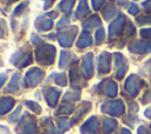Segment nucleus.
<instances>
[{
	"mask_svg": "<svg viewBox=\"0 0 151 134\" xmlns=\"http://www.w3.org/2000/svg\"><path fill=\"white\" fill-rule=\"evenodd\" d=\"M20 112H21V107L19 106L11 115H9V121H12V122H14V121H19V114H20Z\"/></svg>",
	"mask_w": 151,
	"mask_h": 134,
	"instance_id": "2f4dec72",
	"label": "nucleus"
},
{
	"mask_svg": "<svg viewBox=\"0 0 151 134\" xmlns=\"http://www.w3.org/2000/svg\"><path fill=\"white\" fill-rule=\"evenodd\" d=\"M70 79H71V83L76 87L80 86V78H79V74H78V69H77V66H72L71 69H70Z\"/></svg>",
	"mask_w": 151,
	"mask_h": 134,
	"instance_id": "b1692460",
	"label": "nucleus"
},
{
	"mask_svg": "<svg viewBox=\"0 0 151 134\" xmlns=\"http://www.w3.org/2000/svg\"><path fill=\"white\" fill-rule=\"evenodd\" d=\"M68 25V19L67 18H63L58 24H57V29H61L63 27H66Z\"/></svg>",
	"mask_w": 151,
	"mask_h": 134,
	"instance_id": "72a5a7b5",
	"label": "nucleus"
},
{
	"mask_svg": "<svg viewBox=\"0 0 151 134\" xmlns=\"http://www.w3.org/2000/svg\"><path fill=\"white\" fill-rule=\"evenodd\" d=\"M11 62L17 67L22 68V67H26L27 65H29L32 62V55L29 52H26L24 49H19L18 52H15L12 55Z\"/></svg>",
	"mask_w": 151,
	"mask_h": 134,
	"instance_id": "39448f33",
	"label": "nucleus"
},
{
	"mask_svg": "<svg viewBox=\"0 0 151 134\" xmlns=\"http://www.w3.org/2000/svg\"><path fill=\"white\" fill-rule=\"evenodd\" d=\"M55 58V47L48 43H40L35 49V59L40 65L50 66Z\"/></svg>",
	"mask_w": 151,
	"mask_h": 134,
	"instance_id": "f257e3e1",
	"label": "nucleus"
},
{
	"mask_svg": "<svg viewBox=\"0 0 151 134\" xmlns=\"http://www.w3.org/2000/svg\"><path fill=\"white\" fill-rule=\"evenodd\" d=\"M35 27H37L38 31H44V32L50 31L53 27V21L47 15L46 16H39L35 20Z\"/></svg>",
	"mask_w": 151,
	"mask_h": 134,
	"instance_id": "9d476101",
	"label": "nucleus"
},
{
	"mask_svg": "<svg viewBox=\"0 0 151 134\" xmlns=\"http://www.w3.org/2000/svg\"><path fill=\"white\" fill-rule=\"evenodd\" d=\"M54 81L57 85L59 86H66L67 83V79H66V74L65 73H57L54 75Z\"/></svg>",
	"mask_w": 151,
	"mask_h": 134,
	"instance_id": "cd10ccee",
	"label": "nucleus"
},
{
	"mask_svg": "<svg viewBox=\"0 0 151 134\" xmlns=\"http://www.w3.org/2000/svg\"><path fill=\"white\" fill-rule=\"evenodd\" d=\"M44 78V71L38 67H32L27 71L25 75V86L26 87H34L37 86Z\"/></svg>",
	"mask_w": 151,
	"mask_h": 134,
	"instance_id": "20e7f679",
	"label": "nucleus"
},
{
	"mask_svg": "<svg viewBox=\"0 0 151 134\" xmlns=\"http://www.w3.org/2000/svg\"><path fill=\"white\" fill-rule=\"evenodd\" d=\"M104 36H105L104 29H103V28H99V29L97 31V33H96V41H97V43H100V42L104 40Z\"/></svg>",
	"mask_w": 151,
	"mask_h": 134,
	"instance_id": "473e14b6",
	"label": "nucleus"
},
{
	"mask_svg": "<svg viewBox=\"0 0 151 134\" xmlns=\"http://www.w3.org/2000/svg\"><path fill=\"white\" fill-rule=\"evenodd\" d=\"M120 134H130V132H129L127 129H122V132H120Z\"/></svg>",
	"mask_w": 151,
	"mask_h": 134,
	"instance_id": "ea45409f",
	"label": "nucleus"
},
{
	"mask_svg": "<svg viewBox=\"0 0 151 134\" xmlns=\"http://www.w3.org/2000/svg\"><path fill=\"white\" fill-rule=\"evenodd\" d=\"M98 26H100V20H99V18L97 15L91 16L90 19H87L84 22V28L85 29H92V28L98 27Z\"/></svg>",
	"mask_w": 151,
	"mask_h": 134,
	"instance_id": "5701e85b",
	"label": "nucleus"
},
{
	"mask_svg": "<svg viewBox=\"0 0 151 134\" xmlns=\"http://www.w3.org/2000/svg\"><path fill=\"white\" fill-rule=\"evenodd\" d=\"M7 35V24L4 19H0V39H4Z\"/></svg>",
	"mask_w": 151,
	"mask_h": 134,
	"instance_id": "7c9ffc66",
	"label": "nucleus"
},
{
	"mask_svg": "<svg viewBox=\"0 0 151 134\" xmlns=\"http://www.w3.org/2000/svg\"><path fill=\"white\" fill-rule=\"evenodd\" d=\"M80 99V92L79 91H68L64 95L65 101H77Z\"/></svg>",
	"mask_w": 151,
	"mask_h": 134,
	"instance_id": "a878e982",
	"label": "nucleus"
},
{
	"mask_svg": "<svg viewBox=\"0 0 151 134\" xmlns=\"http://www.w3.org/2000/svg\"><path fill=\"white\" fill-rule=\"evenodd\" d=\"M60 94H61L60 89H58L55 87H47L45 89V99H46L47 105L50 107H55Z\"/></svg>",
	"mask_w": 151,
	"mask_h": 134,
	"instance_id": "1a4fd4ad",
	"label": "nucleus"
},
{
	"mask_svg": "<svg viewBox=\"0 0 151 134\" xmlns=\"http://www.w3.org/2000/svg\"><path fill=\"white\" fill-rule=\"evenodd\" d=\"M103 4H104V0H92V6H93V8H94L96 11L99 9Z\"/></svg>",
	"mask_w": 151,
	"mask_h": 134,
	"instance_id": "f704fd0d",
	"label": "nucleus"
},
{
	"mask_svg": "<svg viewBox=\"0 0 151 134\" xmlns=\"http://www.w3.org/2000/svg\"><path fill=\"white\" fill-rule=\"evenodd\" d=\"M13 1H17V0H8V2H9V4H12Z\"/></svg>",
	"mask_w": 151,
	"mask_h": 134,
	"instance_id": "a19ab883",
	"label": "nucleus"
},
{
	"mask_svg": "<svg viewBox=\"0 0 151 134\" xmlns=\"http://www.w3.org/2000/svg\"><path fill=\"white\" fill-rule=\"evenodd\" d=\"M80 132L83 134H99V122L96 116H91L88 120H86L81 127Z\"/></svg>",
	"mask_w": 151,
	"mask_h": 134,
	"instance_id": "423d86ee",
	"label": "nucleus"
},
{
	"mask_svg": "<svg viewBox=\"0 0 151 134\" xmlns=\"http://www.w3.org/2000/svg\"><path fill=\"white\" fill-rule=\"evenodd\" d=\"M101 87H103V93L106 94L107 96L113 98L117 93V86L113 81H110V80L104 81V82H101Z\"/></svg>",
	"mask_w": 151,
	"mask_h": 134,
	"instance_id": "ddd939ff",
	"label": "nucleus"
},
{
	"mask_svg": "<svg viewBox=\"0 0 151 134\" xmlns=\"http://www.w3.org/2000/svg\"><path fill=\"white\" fill-rule=\"evenodd\" d=\"M1 65H2V61H1V59H0V66H1Z\"/></svg>",
	"mask_w": 151,
	"mask_h": 134,
	"instance_id": "79ce46f5",
	"label": "nucleus"
},
{
	"mask_svg": "<svg viewBox=\"0 0 151 134\" xmlns=\"http://www.w3.org/2000/svg\"><path fill=\"white\" fill-rule=\"evenodd\" d=\"M101 109L103 112L109 113L111 115H120L124 112V106L122 101H111V102L104 103Z\"/></svg>",
	"mask_w": 151,
	"mask_h": 134,
	"instance_id": "0eeeda50",
	"label": "nucleus"
},
{
	"mask_svg": "<svg viewBox=\"0 0 151 134\" xmlns=\"http://www.w3.org/2000/svg\"><path fill=\"white\" fill-rule=\"evenodd\" d=\"M14 103H15V101L13 98H9V96L1 98V100H0V116L8 113L13 108Z\"/></svg>",
	"mask_w": 151,
	"mask_h": 134,
	"instance_id": "9b49d317",
	"label": "nucleus"
},
{
	"mask_svg": "<svg viewBox=\"0 0 151 134\" xmlns=\"http://www.w3.org/2000/svg\"><path fill=\"white\" fill-rule=\"evenodd\" d=\"M98 71L100 73H107L110 71V54L103 53L100 55L98 62Z\"/></svg>",
	"mask_w": 151,
	"mask_h": 134,
	"instance_id": "f8f14e48",
	"label": "nucleus"
},
{
	"mask_svg": "<svg viewBox=\"0 0 151 134\" xmlns=\"http://www.w3.org/2000/svg\"><path fill=\"white\" fill-rule=\"evenodd\" d=\"M28 6V2L27 1H24V2H21V4H19L17 7H15V9H14V12H13V16H18V15H21V13L26 9V7Z\"/></svg>",
	"mask_w": 151,
	"mask_h": 134,
	"instance_id": "c85d7f7f",
	"label": "nucleus"
},
{
	"mask_svg": "<svg viewBox=\"0 0 151 134\" xmlns=\"http://www.w3.org/2000/svg\"><path fill=\"white\" fill-rule=\"evenodd\" d=\"M123 22H124V16H119L117 20L113 21V24L111 25L110 27V34L111 35H116L118 34V32L122 29V26H123Z\"/></svg>",
	"mask_w": 151,
	"mask_h": 134,
	"instance_id": "412c9836",
	"label": "nucleus"
},
{
	"mask_svg": "<svg viewBox=\"0 0 151 134\" xmlns=\"http://www.w3.org/2000/svg\"><path fill=\"white\" fill-rule=\"evenodd\" d=\"M91 43H92V38H91L90 33L84 31V32L80 34V36H79V39H78V41H77V47H78V48H84V47L90 46Z\"/></svg>",
	"mask_w": 151,
	"mask_h": 134,
	"instance_id": "4468645a",
	"label": "nucleus"
},
{
	"mask_svg": "<svg viewBox=\"0 0 151 134\" xmlns=\"http://www.w3.org/2000/svg\"><path fill=\"white\" fill-rule=\"evenodd\" d=\"M72 122L68 121L66 118H59L58 119V127H57V134H63L71 127Z\"/></svg>",
	"mask_w": 151,
	"mask_h": 134,
	"instance_id": "a211bd4d",
	"label": "nucleus"
},
{
	"mask_svg": "<svg viewBox=\"0 0 151 134\" xmlns=\"http://www.w3.org/2000/svg\"><path fill=\"white\" fill-rule=\"evenodd\" d=\"M116 127H117V121H116V120L110 119V118H107V119L104 120V123H103V130H104L105 134H109V133L113 132Z\"/></svg>",
	"mask_w": 151,
	"mask_h": 134,
	"instance_id": "aec40b11",
	"label": "nucleus"
},
{
	"mask_svg": "<svg viewBox=\"0 0 151 134\" xmlns=\"http://www.w3.org/2000/svg\"><path fill=\"white\" fill-rule=\"evenodd\" d=\"M90 107H91V103H90V102H83V103L78 107V109H77L78 112H76V115H74V118H73V122L77 121L78 119H80V118L90 109Z\"/></svg>",
	"mask_w": 151,
	"mask_h": 134,
	"instance_id": "4be33fe9",
	"label": "nucleus"
},
{
	"mask_svg": "<svg viewBox=\"0 0 151 134\" xmlns=\"http://www.w3.org/2000/svg\"><path fill=\"white\" fill-rule=\"evenodd\" d=\"M48 18H51V19H53V18H57L58 16V13L55 12V11H53V12H48L47 14H46Z\"/></svg>",
	"mask_w": 151,
	"mask_h": 134,
	"instance_id": "58836bf2",
	"label": "nucleus"
},
{
	"mask_svg": "<svg viewBox=\"0 0 151 134\" xmlns=\"http://www.w3.org/2000/svg\"><path fill=\"white\" fill-rule=\"evenodd\" d=\"M129 12H130V13H132V14H134V13H137V12H138V7H137L136 5H131V6H130V8H129Z\"/></svg>",
	"mask_w": 151,
	"mask_h": 134,
	"instance_id": "4c0bfd02",
	"label": "nucleus"
},
{
	"mask_svg": "<svg viewBox=\"0 0 151 134\" xmlns=\"http://www.w3.org/2000/svg\"><path fill=\"white\" fill-rule=\"evenodd\" d=\"M88 12H90V9H88L87 0H80V1H79V5H78V8H77L76 14H74V15H76L78 19H80V18H84L85 15H87V14H88Z\"/></svg>",
	"mask_w": 151,
	"mask_h": 134,
	"instance_id": "2eb2a0df",
	"label": "nucleus"
},
{
	"mask_svg": "<svg viewBox=\"0 0 151 134\" xmlns=\"http://www.w3.org/2000/svg\"><path fill=\"white\" fill-rule=\"evenodd\" d=\"M25 105H26L32 112H34V113H37V114H40V113H41V107H40V105H39L38 102L27 100V101H25Z\"/></svg>",
	"mask_w": 151,
	"mask_h": 134,
	"instance_id": "bb28decb",
	"label": "nucleus"
},
{
	"mask_svg": "<svg viewBox=\"0 0 151 134\" xmlns=\"http://www.w3.org/2000/svg\"><path fill=\"white\" fill-rule=\"evenodd\" d=\"M6 79H7V75H6L5 73H1V74H0V87H1V86L5 83Z\"/></svg>",
	"mask_w": 151,
	"mask_h": 134,
	"instance_id": "e433bc0d",
	"label": "nucleus"
},
{
	"mask_svg": "<svg viewBox=\"0 0 151 134\" xmlns=\"http://www.w3.org/2000/svg\"><path fill=\"white\" fill-rule=\"evenodd\" d=\"M72 59V53L67 52V51H61L60 52V59H59V67L60 68H65Z\"/></svg>",
	"mask_w": 151,
	"mask_h": 134,
	"instance_id": "6ab92c4d",
	"label": "nucleus"
},
{
	"mask_svg": "<svg viewBox=\"0 0 151 134\" xmlns=\"http://www.w3.org/2000/svg\"><path fill=\"white\" fill-rule=\"evenodd\" d=\"M114 14H116V9H114V7H112V6H109V7H106V8L103 11V15L105 16V19H110V18H112Z\"/></svg>",
	"mask_w": 151,
	"mask_h": 134,
	"instance_id": "c756f323",
	"label": "nucleus"
},
{
	"mask_svg": "<svg viewBox=\"0 0 151 134\" xmlns=\"http://www.w3.org/2000/svg\"><path fill=\"white\" fill-rule=\"evenodd\" d=\"M19 81H20V74L14 73L13 76L11 78L8 86H7V91L8 92H18L19 91Z\"/></svg>",
	"mask_w": 151,
	"mask_h": 134,
	"instance_id": "f3484780",
	"label": "nucleus"
},
{
	"mask_svg": "<svg viewBox=\"0 0 151 134\" xmlns=\"http://www.w3.org/2000/svg\"><path fill=\"white\" fill-rule=\"evenodd\" d=\"M74 2H76V0H63L59 4V8L64 13H70L72 7H73V5H74Z\"/></svg>",
	"mask_w": 151,
	"mask_h": 134,
	"instance_id": "393cba45",
	"label": "nucleus"
},
{
	"mask_svg": "<svg viewBox=\"0 0 151 134\" xmlns=\"http://www.w3.org/2000/svg\"><path fill=\"white\" fill-rule=\"evenodd\" d=\"M81 69H83L84 76L86 79H90L92 76V74H93V56H92V53H87L83 58Z\"/></svg>",
	"mask_w": 151,
	"mask_h": 134,
	"instance_id": "6e6552de",
	"label": "nucleus"
},
{
	"mask_svg": "<svg viewBox=\"0 0 151 134\" xmlns=\"http://www.w3.org/2000/svg\"><path fill=\"white\" fill-rule=\"evenodd\" d=\"M77 32H78L77 26H68L67 28L60 31L58 33V41H59L60 46L71 47L74 41V38L77 35Z\"/></svg>",
	"mask_w": 151,
	"mask_h": 134,
	"instance_id": "7ed1b4c3",
	"label": "nucleus"
},
{
	"mask_svg": "<svg viewBox=\"0 0 151 134\" xmlns=\"http://www.w3.org/2000/svg\"><path fill=\"white\" fill-rule=\"evenodd\" d=\"M15 130H17V134H35L37 122L31 115L25 114L19 120V125L17 126Z\"/></svg>",
	"mask_w": 151,
	"mask_h": 134,
	"instance_id": "f03ea898",
	"label": "nucleus"
},
{
	"mask_svg": "<svg viewBox=\"0 0 151 134\" xmlns=\"http://www.w3.org/2000/svg\"><path fill=\"white\" fill-rule=\"evenodd\" d=\"M31 40H32V42H33L34 45H38V43H42L41 39H40L39 36H37L35 34H32V36H31Z\"/></svg>",
	"mask_w": 151,
	"mask_h": 134,
	"instance_id": "c9c22d12",
	"label": "nucleus"
},
{
	"mask_svg": "<svg viewBox=\"0 0 151 134\" xmlns=\"http://www.w3.org/2000/svg\"><path fill=\"white\" fill-rule=\"evenodd\" d=\"M73 110H74V106H73L72 103H70V102H64V103H61V105L58 107V109L55 110V115H68V114H71Z\"/></svg>",
	"mask_w": 151,
	"mask_h": 134,
	"instance_id": "dca6fc26",
	"label": "nucleus"
}]
</instances>
